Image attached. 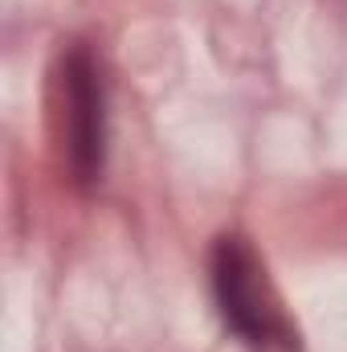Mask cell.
I'll return each instance as SVG.
<instances>
[{"label":"cell","instance_id":"6da1fadb","mask_svg":"<svg viewBox=\"0 0 347 352\" xmlns=\"http://www.w3.org/2000/svg\"><path fill=\"white\" fill-rule=\"evenodd\" d=\"M213 295L225 328L254 352H298V328L282 311L265 263L241 234H221L213 246Z\"/></svg>","mask_w":347,"mask_h":352},{"label":"cell","instance_id":"7a4b0ae2","mask_svg":"<svg viewBox=\"0 0 347 352\" xmlns=\"http://www.w3.org/2000/svg\"><path fill=\"white\" fill-rule=\"evenodd\" d=\"M53 123L62 140V160L74 176V184H94L106 164V94L102 74L86 45H70L58 58L53 74Z\"/></svg>","mask_w":347,"mask_h":352}]
</instances>
